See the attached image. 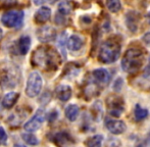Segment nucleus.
I'll return each mask as SVG.
<instances>
[{"label": "nucleus", "mask_w": 150, "mask_h": 147, "mask_svg": "<svg viewBox=\"0 0 150 147\" xmlns=\"http://www.w3.org/2000/svg\"><path fill=\"white\" fill-rule=\"evenodd\" d=\"M84 44V41L79 35H71V37L67 39V48L71 51H78L82 48Z\"/></svg>", "instance_id": "nucleus-16"}, {"label": "nucleus", "mask_w": 150, "mask_h": 147, "mask_svg": "<svg viewBox=\"0 0 150 147\" xmlns=\"http://www.w3.org/2000/svg\"><path fill=\"white\" fill-rule=\"evenodd\" d=\"M42 86H43V80L41 75L38 72H32L27 82L26 94L31 98L36 97L41 92Z\"/></svg>", "instance_id": "nucleus-4"}, {"label": "nucleus", "mask_w": 150, "mask_h": 147, "mask_svg": "<svg viewBox=\"0 0 150 147\" xmlns=\"http://www.w3.org/2000/svg\"><path fill=\"white\" fill-rule=\"evenodd\" d=\"M37 38L41 42H50L56 38V31L53 27L44 26L37 30Z\"/></svg>", "instance_id": "nucleus-8"}, {"label": "nucleus", "mask_w": 150, "mask_h": 147, "mask_svg": "<svg viewBox=\"0 0 150 147\" xmlns=\"http://www.w3.org/2000/svg\"><path fill=\"white\" fill-rule=\"evenodd\" d=\"M142 39H143V41L147 44V45H150V32L146 33V34L142 37Z\"/></svg>", "instance_id": "nucleus-27"}, {"label": "nucleus", "mask_w": 150, "mask_h": 147, "mask_svg": "<svg viewBox=\"0 0 150 147\" xmlns=\"http://www.w3.org/2000/svg\"><path fill=\"white\" fill-rule=\"evenodd\" d=\"M149 61H150V57H149Z\"/></svg>", "instance_id": "nucleus-35"}, {"label": "nucleus", "mask_w": 150, "mask_h": 147, "mask_svg": "<svg viewBox=\"0 0 150 147\" xmlns=\"http://www.w3.org/2000/svg\"><path fill=\"white\" fill-rule=\"evenodd\" d=\"M105 126L108 129L110 133L115 135H120L126 131V124L122 121H117V119H106Z\"/></svg>", "instance_id": "nucleus-9"}, {"label": "nucleus", "mask_w": 150, "mask_h": 147, "mask_svg": "<svg viewBox=\"0 0 150 147\" xmlns=\"http://www.w3.org/2000/svg\"><path fill=\"white\" fill-rule=\"evenodd\" d=\"M55 1H56V0H49V2H51V3H54Z\"/></svg>", "instance_id": "nucleus-32"}, {"label": "nucleus", "mask_w": 150, "mask_h": 147, "mask_svg": "<svg viewBox=\"0 0 150 147\" xmlns=\"http://www.w3.org/2000/svg\"><path fill=\"white\" fill-rule=\"evenodd\" d=\"M73 8H74L73 2L69 1V0H65V1H62L59 3L57 12H59V13L62 14V16H67V14L71 13Z\"/></svg>", "instance_id": "nucleus-19"}, {"label": "nucleus", "mask_w": 150, "mask_h": 147, "mask_svg": "<svg viewBox=\"0 0 150 147\" xmlns=\"http://www.w3.org/2000/svg\"><path fill=\"white\" fill-rule=\"evenodd\" d=\"M144 51L140 47H131L122 59V69L127 73L138 72L144 61Z\"/></svg>", "instance_id": "nucleus-1"}, {"label": "nucleus", "mask_w": 150, "mask_h": 147, "mask_svg": "<svg viewBox=\"0 0 150 147\" xmlns=\"http://www.w3.org/2000/svg\"><path fill=\"white\" fill-rule=\"evenodd\" d=\"M31 47V39L29 36H22L18 40L16 49L21 55H26Z\"/></svg>", "instance_id": "nucleus-13"}, {"label": "nucleus", "mask_w": 150, "mask_h": 147, "mask_svg": "<svg viewBox=\"0 0 150 147\" xmlns=\"http://www.w3.org/2000/svg\"><path fill=\"white\" fill-rule=\"evenodd\" d=\"M18 99V94L16 92H9L2 99V105L5 108H11Z\"/></svg>", "instance_id": "nucleus-17"}, {"label": "nucleus", "mask_w": 150, "mask_h": 147, "mask_svg": "<svg viewBox=\"0 0 150 147\" xmlns=\"http://www.w3.org/2000/svg\"><path fill=\"white\" fill-rule=\"evenodd\" d=\"M137 147H143V145H138V146H137Z\"/></svg>", "instance_id": "nucleus-34"}, {"label": "nucleus", "mask_w": 150, "mask_h": 147, "mask_svg": "<svg viewBox=\"0 0 150 147\" xmlns=\"http://www.w3.org/2000/svg\"><path fill=\"white\" fill-rule=\"evenodd\" d=\"M148 18H149V20H150V12H149V14H148Z\"/></svg>", "instance_id": "nucleus-33"}, {"label": "nucleus", "mask_w": 150, "mask_h": 147, "mask_svg": "<svg viewBox=\"0 0 150 147\" xmlns=\"http://www.w3.org/2000/svg\"><path fill=\"white\" fill-rule=\"evenodd\" d=\"M93 77L97 81V83L102 84V85H106L108 84L109 80H110V75H109L108 71L105 69H97L93 72Z\"/></svg>", "instance_id": "nucleus-14"}, {"label": "nucleus", "mask_w": 150, "mask_h": 147, "mask_svg": "<svg viewBox=\"0 0 150 147\" xmlns=\"http://www.w3.org/2000/svg\"><path fill=\"white\" fill-rule=\"evenodd\" d=\"M6 142H7V134H6L4 128L0 127V144L5 145Z\"/></svg>", "instance_id": "nucleus-25"}, {"label": "nucleus", "mask_w": 150, "mask_h": 147, "mask_svg": "<svg viewBox=\"0 0 150 147\" xmlns=\"http://www.w3.org/2000/svg\"><path fill=\"white\" fill-rule=\"evenodd\" d=\"M13 147H26L25 145H23V144H16Z\"/></svg>", "instance_id": "nucleus-30"}, {"label": "nucleus", "mask_w": 150, "mask_h": 147, "mask_svg": "<svg viewBox=\"0 0 150 147\" xmlns=\"http://www.w3.org/2000/svg\"><path fill=\"white\" fill-rule=\"evenodd\" d=\"M1 22L7 28H20L24 22V12L22 10H9L3 13Z\"/></svg>", "instance_id": "nucleus-5"}, {"label": "nucleus", "mask_w": 150, "mask_h": 147, "mask_svg": "<svg viewBox=\"0 0 150 147\" xmlns=\"http://www.w3.org/2000/svg\"><path fill=\"white\" fill-rule=\"evenodd\" d=\"M106 6L109 11L115 13L120 10L122 3H120V0H106Z\"/></svg>", "instance_id": "nucleus-22"}, {"label": "nucleus", "mask_w": 150, "mask_h": 147, "mask_svg": "<svg viewBox=\"0 0 150 147\" xmlns=\"http://www.w3.org/2000/svg\"><path fill=\"white\" fill-rule=\"evenodd\" d=\"M55 142L60 147H73L74 143H75L69 134L65 133V132H60V133L56 134Z\"/></svg>", "instance_id": "nucleus-12"}, {"label": "nucleus", "mask_w": 150, "mask_h": 147, "mask_svg": "<svg viewBox=\"0 0 150 147\" xmlns=\"http://www.w3.org/2000/svg\"><path fill=\"white\" fill-rule=\"evenodd\" d=\"M148 76H150V64L145 68V70H144V77H148Z\"/></svg>", "instance_id": "nucleus-28"}, {"label": "nucleus", "mask_w": 150, "mask_h": 147, "mask_svg": "<svg viewBox=\"0 0 150 147\" xmlns=\"http://www.w3.org/2000/svg\"><path fill=\"white\" fill-rule=\"evenodd\" d=\"M33 2L36 5H42L43 3H45L46 0H33Z\"/></svg>", "instance_id": "nucleus-29"}, {"label": "nucleus", "mask_w": 150, "mask_h": 147, "mask_svg": "<svg viewBox=\"0 0 150 147\" xmlns=\"http://www.w3.org/2000/svg\"><path fill=\"white\" fill-rule=\"evenodd\" d=\"M103 141V137L101 135H95L93 137H90L87 141L85 142L87 147H101Z\"/></svg>", "instance_id": "nucleus-20"}, {"label": "nucleus", "mask_w": 150, "mask_h": 147, "mask_svg": "<svg viewBox=\"0 0 150 147\" xmlns=\"http://www.w3.org/2000/svg\"><path fill=\"white\" fill-rule=\"evenodd\" d=\"M106 105L111 117H119L124 111V100L117 95L108 96L106 99Z\"/></svg>", "instance_id": "nucleus-7"}, {"label": "nucleus", "mask_w": 150, "mask_h": 147, "mask_svg": "<svg viewBox=\"0 0 150 147\" xmlns=\"http://www.w3.org/2000/svg\"><path fill=\"white\" fill-rule=\"evenodd\" d=\"M65 18H64V16H62V14H60L59 12H57L56 13V18H55V23L57 25H62L63 23H64Z\"/></svg>", "instance_id": "nucleus-26"}, {"label": "nucleus", "mask_w": 150, "mask_h": 147, "mask_svg": "<svg viewBox=\"0 0 150 147\" xmlns=\"http://www.w3.org/2000/svg\"><path fill=\"white\" fill-rule=\"evenodd\" d=\"M50 16H51V9L47 6H42L41 8L36 11L35 13V22L39 25H43L47 22L48 20L50 18Z\"/></svg>", "instance_id": "nucleus-10"}, {"label": "nucleus", "mask_w": 150, "mask_h": 147, "mask_svg": "<svg viewBox=\"0 0 150 147\" xmlns=\"http://www.w3.org/2000/svg\"><path fill=\"white\" fill-rule=\"evenodd\" d=\"M65 46H67V34L65 32H63L58 38V47L60 48L61 52H62L63 56L65 57L67 55V52H65Z\"/></svg>", "instance_id": "nucleus-24"}, {"label": "nucleus", "mask_w": 150, "mask_h": 147, "mask_svg": "<svg viewBox=\"0 0 150 147\" xmlns=\"http://www.w3.org/2000/svg\"><path fill=\"white\" fill-rule=\"evenodd\" d=\"M33 62L41 68L56 69L60 60L57 52L52 50V48L39 47L33 53Z\"/></svg>", "instance_id": "nucleus-2"}, {"label": "nucleus", "mask_w": 150, "mask_h": 147, "mask_svg": "<svg viewBox=\"0 0 150 147\" xmlns=\"http://www.w3.org/2000/svg\"><path fill=\"white\" fill-rule=\"evenodd\" d=\"M139 20H140V16L137 12L135 11H129L127 13V18H126V23H127V27L130 29L132 32H135L138 28V24H139Z\"/></svg>", "instance_id": "nucleus-15"}, {"label": "nucleus", "mask_w": 150, "mask_h": 147, "mask_svg": "<svg viewBox=\"0 0 150 147\" xmlns=\"http://www.w3.org/2000/svg\"><path fill=\"white\" fill-rule=\"evenodd\" d=\"M147 115H148V110L146 108L141 107L139 104H137L136 107H135V119H136V121H143L144 119H146Z\"/></svg>", "instance_id": "nucleus-21"}, {"label": "nucleus", "mask_w": 150, "mask_h": 147, "mask_svg": "<svg viewBox=\"0 0 150 147\" xmlns=\"http://www.w3.org/2000/svg\"><path fill=\"white\" fill-rule=\"evenodd\" d=\"M44 121H45V111L42 110V108H40V110H38L36 111L35 114H34L27 123H25L24 129L26 130L27 132L33 133V132H35V131H38V130L42 127Z\"/></svg>", "instance_id": "nucleus-6"}, {"label": "nucleus", "mask_w": 150, "mask_h": 147, "mask_svg": "<svg viewBox=\"0 0 150 147\" xmlns=\"http://www.w3.org/2000/svg\"><path fill=\"white\" fill-rule=\"evenodd\" d=\"M55 93L60 101H67L71 97V88L69 85H58L55 89Z\"/></svg>", "instance_id": "nucleus-11"}, {"label": "nucleus", "mask_w": 150, "mask_h": 147, "mask_svg": "<svg viewBox=\"0 0 150 147\" xmlns=\"http://www.w3.org/2000/svg\"><path fill=\"white\" fill-rule=\"evenodd\" d=\"M2 36H3V32H2V30L0 29V40L2 39Z\"/></svg>", "instance_id": "nucleus-31"}, {"label": "nucleus", "mask_w": 150, "mask_h": 147, "mask_svg": "<svg viewBox=\"0 0 150 147\" xmlns=\"http://www.w3.org/2000/svg\"><path fill=\"white\" fill-rule=\"evenodd\" d=\"M79 112H80L79 106L76 105V104H69L65 108V117L71 122H75L77 119Z\"/></svg>", "instance_id": "nucleus-18"}, {"label": "nucleus", "mask_w": 150, "mask_h": 147, "mask_svg": "<svg viewBox=\"0 0 150 147\" xmlns=\"http://www.w3.org/2000/svg\"><path fill=\"white\" fill-rule=\"evenodd\" d=\"M22 138L27 144H29V145L34 146V145H37V144L39 143V140L37 139V137H36L34 134L30 133V132H29V133H23Z\"/></svg>", "instance_id": "nucleus-23"}, {"label": "nucleus", "mask_w": 150, "mask_h": 147, "mask_svg": "<svg viewBox=\"0 0 150 147\" xmlns=\"http://www.w3.org/2000/svg\"><path fill=\"white\" fill-rule=\"evenodd\" d=\"M120 54V43L117 40L108 39L101 45L98 53V59L102 64H112L119 59Z\"/></svg>", "instance_id": "nucleus-3"}]
</instances>
